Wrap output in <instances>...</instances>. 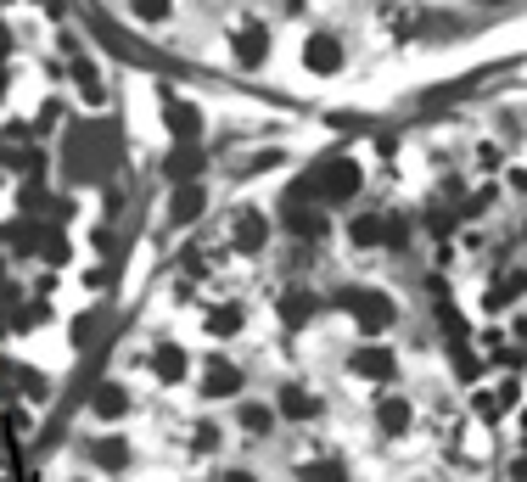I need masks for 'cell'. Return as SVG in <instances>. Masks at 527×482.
Returning <instances> with one entry per match:
<instances>
[{
    "label": "cell",
    "mask_w": 527,
    "mask_h": 482,
    "mask_svg": "<svg viewBox=\"0 0 527 482\" xmlns=\"http://www.w3.org/2000/svg\"><path fill=\"white\" fill-rule=\"evenodd\" d=\"M342 303L354 309V320H359V326H365V331H382L387 320H393V303H387L382 292H348V298H342Z\"/></svg>",
    "instance_id": "2"
},
{
    "label": "cell",
    "mask_w": 527,
    "mask_h": 482,
    "mask_svg": "<svg viewBox=\"0 0 527 482\" xmlns=\"http://www.w3.org/2000/svg\"><path fill=\"white\" fill-rule=\"evenodd\" d=\"M242 426H247V432H264V426H270V415H264V410H242Z\"/></svg>",
    "instance_id": "21"
},
{
    "label": "cell",
    "mask_w": 527,
    "mask_h": 482,
    "mask_svg": "<svg viewBox=\"0 0 527 482\" xmlns=\"http://www.w3.org/2000/svg\"><path fill=\"white\" fill-rule=\"evenodd\" d=\"M303 482H342V466H337V460H320V466L303 471Z\"/></svg>",
    "instance_id": "17"
},
{
    "label": "cell",
    "mask_w": 527,
    "mask_h": 482,
    "mask_svg": "<svg viewBox=\"0 0 527 482\" xmlns=\"http://www.w3.org/2000/svg\"><path fill=\"white\" fill-rule=\"evenodd\" d=\"M96 466L101 471H124L129 466V443L124 438H101L96 443Z\"/></svg>",
    "instance_id": "11"
},
{
    "label": "cell",
    "mask_w": 527,
    "mask_h": 482,
    "mask_svg": "<svg viewBox=\"0 0 527 482\" xmlns=\"http://www.w3.org/2000/svg\"><path fill=\"white\" fill-rule=\"evenodd\" d=\"M376 410H382V426H387V432H404V426H410V404H404V398H382Z\"/></svg>",
    "instance_id": "14"
},
{
    "label": "cell",
    "mask_w": 527,
    "mask_h": 482,
    "mask_svg": "<svg viewBox=\"0 0 527 482\" xmlns=\"http://www.w3.org/2000/svg\"><path fill=\"white\" fill-rule=\"evenodd\" d=\"M264 236H270V225H264V213H242V219H236V247H242V253L264 247Z\"/></svg>",
    "instance_id": "10"
},
{
    "label": "cell",
    "mask_w": 527,
    "mask_h": 482,
    "mask_svg": "<svg viewBox=\"0 0 527 482\" xmlns=\"http://www.w3.org/2000/svg\"><path fill=\"white\" fill-rule=\"evenodd\" d=\"M96 331H101V314H79V320H73V342H79V348H90Z\"/></svg>",
    "instance_id": "15"
},
{
    "label": "cell",
    "mask_w": 527,
    "mask_h": 482,
    "mask_svg": "<svg viewBox=\"0 0 527 482\" xmlns=\"http://www.w3.org/2000/svg\"><path fill=\"white\" fill-rule=\"evenodd\" d=\"M90 410H96L101 421H118V415H129V393L118 382H101L96 393H90Z\"/></svg>",
    "instance_id": "6"
},
{
    "label": "cell",
    "mask_w": 527,
    "mask_h": 482,
    "mask_svg": "<svg viewBox=\"0 0 527 482\" xmlns=\"http://www.w3.org/2000/svg\"><path fill=\"white\" fill-rule=\"evenodd\" d=\"M516 477H522V482H527V460H522V466H516Z\"/></svg>",
    "instance_id": "23"
},
{
    "label": "cell",
    "mask_w": 527,
    "mask_h": 482,
    "mask_svg": "<svg viewBox=\"0 0 527 482\" xmlns=\"http://www.w3.org/2000/svg\"><path fill=\"white\" fill-rule=\"evenodd\" d=\"M281 410L292 415V421H309V415L320 410V398H314V393H303V387H286V393H281Z\"/></svg>",
    "instance_id": "12"
},
{
    "label": "cell",
    "mask_w": 527,
    "mask_h": 482,
    "mask_svg": "<svg viewBox=\"0 0 527 482\" xmlns=\"http://www.w3.org/2000/svg\"><path fill=\"white\" fill-rule=\"evenodd\" d=\"M214 482H253L247 471H225V477H214Z\"/></svg>",
    "instance_id": "22"
},
{
    "label": "cell",
    "mask_w": 527,
    "mask_h": 482,
    "mask_svg": "<svg viewBox=\"0 0 527 482\" xmlns=\"http://www.w3.org/2000/svg\"><path fill=\"white\" fill-rule=\"evenodd\" d=\"M135 17L157 23V17H169V0H135Z\"/></svg>",
    "instance_id": "19"
},
{
    "label": "cell",
    "mask_w": 527,
    "mask_h": 482,
    "mask_svg": "<svg viewBox=\"0 0 527 482\" xmlns=\"http://www.w3.org/2000/svg\"><path fill=\"white\" fill-rule=\"evenodd\" d=\"M163 124H169V135L180 146H191V141H197V129H202V118H197V107H191V101L169 96V101H163Z\"/></svg>",
    "instance_id": "3"
},
{
    "label": "cell",
    "mask_w": 527,
    "mask_h": 482,
    "mask_svg": "<svg viewBox=\"0 0 527 482\" xmlns=\"http://www.w3.org/2000/svg\"><path fill=\"white\" fill-rule=\"evenodd\" d=\"M202 202H208V191H202L197 180H180V191H174V202H169V225H191L202 213Z\"/></svg>",
    "instance_id": "4"
},
{
    "label": "cell",
    "mask_w": 527,
    "mask_h": 482,
    "mask_svg": "<svg viewBox=\"0 0 527 482\" xmlns=\"http://www.w3.org/2000/svg\"><path fill=\"white\" fill-rule=\"evenodd\" d=\"M202 393H208V398L242 393V370L230 365V359H214V365H208V376H202Z\"/></svg>",
    "instance_id": "5"
},
{
    "label": "cell",
    "mask_w": 527,
    "mask_h": 482,
    "mask_svg": "<svg viewBox=\"0 0 527 482\" xmlns=\"http://www.w3.org/2000/svg\"><path fill=\"white\" fill-rule=\"evenodd\" d=\"M331 51H337L331 40H314V45H309V62H314L320 73H331V68H337V57H331Z\"/></svg>",
    "instance_id": "16"
},
{
    "label": "cell",
    "mask_w": 527,
    "mask_h": 482,
    "mask_svg": "<svg viewBox=\"0 0 527 482\" xmlns=\"http://www.w3.org/2000/svg\"><path fill=\"white\" fill-rule=\"evenodd\" d=\"M309 314H314V298H286V320H292V326H303Z\"/></svg>",
    "instance_id": "18"
},
{
    "label": "cell",
    "mask_w": 527,
    "mask_h": 482,
    "mask_svg": "<svg viewBox=\"0 0 527 482\" xmlns=\"http://www.w3.org/2000/svg\"><path fill=\"white\" fill-rule=\"evenodd\" d=\"M17 382H23V393H29V398H45V393H51V382H45V376H29V370H23Z\"/></svg>",
    "instance_id": "20"
},
{
    "label": "cell",
    "mask_w": 527,
    "mask_h": 482,
    "mask_svg": "<svg viewBox=\"0 0 527 482\" xmlns=\"http://www.w3.org/2000/svg\"><path fill=\"white\" fill-rule=\"evenodd\" d=\"M354 191H359V169L354 163H320V169H314V197L342 202V197H354Z\"/></svg>",
    "instance_id": "1"
},
{
    "label": "cell",
    "mask_w": 527,
    "mask_h": 482,
    "mask_svg": "<svg viewBox=\"0 0 527 482\" xmlns=\"http://www.w3.org/2000/svg\"><path fill=\"white\" fill-rule=\"evenodd\" d=\"M264 45H270V34H264V29H242V34H236V57L253 68V62H264Z\"/></svg>",
    "instance_id": "13"
},
{
    "label": "cell",
    "mask_w": 527,
    "mask_h": 482,
    "mask_svg": "<svg viewBox=\"0 0 527 482\" xmlns=\"http://www.w3.org/2000/svg\"><path fill=\"white\" fill-rule=\"evenodd\" d=\"M152 370L163 376V382H180V376H186V348H174V342H163V348L152 354Z\"/></svg>",
    "instance_id": "8"
},
{
    "label": "cell",
    "mask_w": 527,
    "mask_h": 482,
    "mask_svg": "<svg viewBox=\"0 0 527 482\" xmlns=\"http://www.w3.org/2000/svg\"><path fill=\"white\" fill-rule=\"evenodd\" d=\"M202 326H208V337H236V331H242V309H236V303H219V309H208Z\"/></svg>",
    "instance_id": "9"
},
{
    "label": "cell",
    "mask_w": 527,
    "mask_h": 482,
    "mask_svg": "<svg viewBox=\"0 0 527 482\" xmlns=\"http://www.w3.org/2000/svg\"><path fill=\"white\" fill-rule=\"evenodd\" d=\"M354 370L359 376H371V382H387V376H393V354H387V348H359Z\"/></svg>",
    "instance_id": "7"
}]
</instances>
